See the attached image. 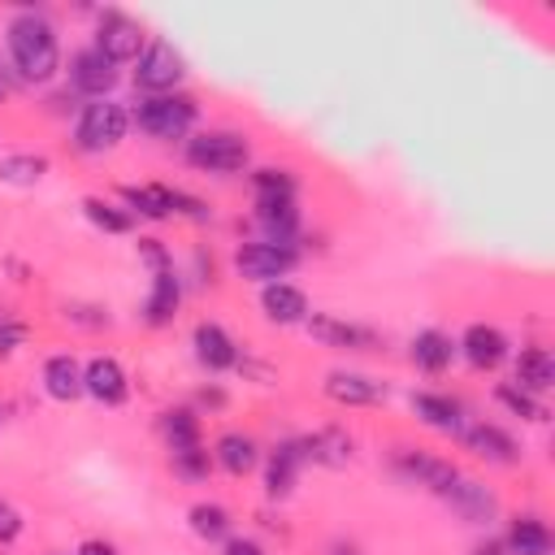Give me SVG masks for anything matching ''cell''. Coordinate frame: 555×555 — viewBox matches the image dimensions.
<instances>
[{"mask_svg": "<svg viewBox=\"0 0 555 555\" xmlns=\"http://www.w3.org/2000/svg\"><path fill=\"white\" fill-rule=\"evenodd\" d=\"M182 74H186V65H182V52H178L173 43H165V39L143 43L139 61H134V82H139L143 91L169 95V91L182 82Z\"/></svg>", "mask_w": 555, "mask_h": 555, "instance_id": "cell-5", "label": "cell"}, {"mask_svg": "<svg viewBox=\"0 0 555 555\" xmlns=\"http://www.w3.org/2000/svg\"><path fill=\"white\" fill-rule=\"evenodd\" d=\"M139 251H143V260H147L152 269H169V256H165V247H160L156 238H139Z\"/></svg>", "mask_w": 555, "mask_h": 555, "instance_id": "cell-39", "label": "cell"}, {"mask_svg": "<svg viewBox=\"0 0 555 555\" xmlns=\"http://www.w3.org/2000/svg\"><path fill=\"white\" fill-rule=\"evenodd\" d=\"M460 351H464V360H468L473 369H499V364L507 360V338H503V330L477 321V325L464 330Z\"/></svg>", "mask_w": 555, "mask_h": 555, "instance_id": "cell-12", "label": "cell"}, {"mask_svg": "<svg viewBox=\"0 0 555 555\" xmlns=\"http://www.w3.org/2000/svg\"><path fill=\"white\" fill-rule=\"evenodd\" d=\"M412 412H416L429 429H442V434H460V429H464V412H460V403L447 399V395L416 390V395H412Z\"/></svg>", "mask_w": 555, "mask_h": 555, "instance_id": "cell-19", "label": "cell"}, {"mask_svg": "<svg viewBox=\"0 0 555 555\" xmlns=\"http://www.w3.org/2000/svg\"><path fill=\"white\" fill-rule=\"evenodd\" d=\"M169 212H182V217L208 221V208H204L195 195H186V191H173V186H169Z\"/></svg>", "mask_w": 555, "mask_h": 555, "instance_id": "cell-36", "label": "cell"}, {"mask_svg": "<svg viewBox=\"0 0 555 555\" xmlns=\"http://www.w3.org/2000/svg\"><path fill=\"white\" fill-rule=\"evenodd\" d=\"M494 399H499L503 408H512L516 416H525V421H542V403H538L533 395L516 390V386H499V390H494Z\"/></svg>", "mask_w": 555, "mask_h": 555, "instance_id": "cell-34", "label": "cell"}, {"mask_svg": "<svg viewBox=\"0 0 555 555\" xmlns=\"http://www.w3.org/2000/svg\"><path fill=\"white\" fill-rule=\"evenodd\" d=\"M304 455H299V442H282L278 451H269V464H264V490L273 499H286L291 486H295V473H299Z\"/></svg>", "mask_w": 555, "mask_h": 555, "instance_id": "cell-24", "label": "cell"}, {"mask_svg": "<svg viewBox=\"0 0 555 555\" xmlns=\"http://www.w3.org/2000/svg\"><path fill=\"white\" fill-rule=\"evenodd\" d=\"M43 390H48L52 399H61V403H74L78 395H87V390H82V369H78V360H74V356H52V360L43 364Z\"/></svg>", "mask_w": 555, "mask_h": 555, "instance_id": "cell-23", "label": "cell"}, {"mask_svg": "<svg viewBox=\"0 0 555 555\" xmlns=\"http://www.w3.org/2000/svg\"><path fill=\"white\" fill-rule=\"evenodd\" d=\"M225 555H264V551H260V542H251V538H230V542H225Z\"/></svg>", "mask_w": 555, "mask_h": 555, "instance_id": "cell-40", "label": "cell"}, {"mask_svg": "<svg viewBox=\"0 0 555 555\" xmlns=\"http://www.w3.org/2000/svg\"><path fill=\"white\" fill-rule=\"evenodd\" d=\"M126 126H130V113L117 100H91L74 126V139L82 152H108L126 139Z\"/></svg>", "mask_w": 555, "mask_h": 555, "instance_id": "cell-3", "label": "cell"}, {"mask_svg": "<svg viewBox=\"0 0 555 555\" xmlns=\"http://www.w3.org/2000/svg\"><path fill=\"white\" fill-rule=\"evenodd\" d=\"M69 82L95 100H108V91L117 87V65L100 52V48H82L74 61H69Z\"/></svg>", "mask_w": 555, "mask_h": 555, "instance_id": "cell-10", "label": "cell"}, {"mask_svg": "<svg viewBox=\"0 0 555 555\" xmlns=\"http://www.w3.org/2000/svg\"><path fill=\"white\" fill-rule=\"evenodd\" d=\"M451 356H455V343H451L442 330H421V334L412 338V360H416V369H425V373H442V369L451 364Z\"/></svg>", "mask_w": 555, "mask_h": 555, "instance_id": "cell-27", "label": "cell"}, {"mask_svg": "<svg viewBox=\"0 0 555 555\" xmlns=\"http://www.w3.org/2000/svg\"><path fill=\"white\" fill-rule=\"evenodd\" d=\"M4 48H9V61L13 69L26 78V82H48L61 65V39H56V26L35 13V9H22L17 17H9L4 26Z\"/></svg>", "mask_w": 555, "mask_h": 555, "instance_id": "cell-1", "label": "cell"}, {"mask_svg": "<svg viewBox=\"0 0 555 555\" xmlns=\"http://www.w3.org/2000/svg\"><path fill=\"white\" fill-rule=\"evenodd\" d=\"M299 455L304 460H317L325 468H343L351 460V438L343 429H317V434H308L299 442Z\"/></svg>", "mask_w": 555, "mask_h": 555, "instance_id": "cell-21", "label": "cell"}, {"mask_svg": "<svg viewBox=\"0 0 555 555\" xmlns=\"http://www.w3.org/2000/svg\"><path fill=\"white\" fill-rule=\"evenodd\" d=\"M95 48H100L113 65L139 61V52H143V26H139L134 17H126V13H104L100 26H95Z\"/></svg>", "mask_w": 555, "mask_h": 555, "instance_id": "cell-7", "label": "cell"}, {"mask_svg": "<svg viewBox=\"0 0 555 555\" xmlns=\"http://www.w3.org/2000/svg\"><path fill=\"white\" fill-rule=\"evenodd\" d=\"M251 186H256V199H295V178L286 169H256Z\"/></svg>", "mask_w": 555, "mask_h": 555, "instance_id": "cell-33", "label": "cell"}, {"mask_svg": "<svg viewBox=\"0 0 555 555\" xmlns=\"http://www.w3.org/2000/svg\"><path fill=\"white\" fill-rule=\"evenodd\" d=\"M473 555H507V546L503 542H481V546H473Z\"/></svg>", "mask_w": 555, "mask_h": 555, "instance_id": "cell-42", "label": "cell"}, {"mask_svg": "<svg viewBox=\"0 0 555 555\" xmlns=\"http://www.w3.org/2000/svg\"><path fill=\"white\" fill-rule=\"evenodd\" d=\"M507 555H551V529L538 516H516L507 525Z\"/></svg>", "mask_w": 555, "mask_h": 555, "instance_id": "cell-25", "label": "cell"}, {"mask_svg": "<svg viewBox=\"0 0 555 555\" xmlns=\"http://www.w3.org/2000/svg\"><path fill=\"white\" fill-rule=\"evenodd\" d=\"M325 395H330L334 403H347V408H369V403H382V399H386V386L373 382V377H364V373H343V369H334V373L325 377Z\"/></svg>", "mask_w": 555, "mask_h": 555, "instance_id": "cell-13", "label": "cell"}, {"mask_svg": "<svg viewBox=\"0 0 555 555\" xmlns=\"http://www.w3.org/2000/svg\"><path fill=\"white\" fill-rule=\"evenodd\" d=\"M82 212H87V221H91L95 230H104V234H130V212H121L117 204H108V199H100V195H87V199H82Z\"/></svg>", "mask_w": 555, "mask_h": 555, "instance_id": "cell-28", "label": "cell"}, {"mask_svg": "<svg viewBox=\"0 0 555 555\" xmlns=\"http://www.w3.org/2000/svg\"><path fill=\"white\" fill-rule=\"evenodd\" d=\"M191 529L204 542H221V538H230V512L217 507V503H195L191 507Z\"/></svg>", "mask_w": 555, "mask_h": 555, "instance_id": "cell-31", "label": "cell"}, {"mask_svg": "<svg viewBox=\"0 0 555 555\" xmlns=\"http://www.w3.org/2000/svg\"><path fill=\"white\" fill-rule=\"evenodd\" d=\"M165 438H169V447L173 451H186V447H199V416L195 412H186V408H173V412H165Z\"/></svg>", "mask_w": 555, "mask_h": 555, "instance_id": "cell-30", "label": "cell"}, {"mask_svg": "<svg viewBox=\"0 0 555 555\" xmlns=\"http://www.w3.org/2000/svg\"><path fill=\"white\" fill-rule=\"evenodd\" d=\"M256 221L264 230V243L291 247V238L299 230V208H295V199H256Z\"/></svg>", "mask_w": 555, "mask_h": 555, "instance_id": "cell-17", "label": "cell"}, {"mask_svg": "<svg viewBox=\"0 0 555 555\" xmlns=\"http://www.w3.org/2000/svg\"><path fill=\"white\" fill-rule=\"evenodd\" d=\"M186 160L195 169H204V173H234V169H243L251 160V147L234 130H208V134H195L186 143Z\"/></svg>", "mask_w": 555, "mask_h": 555, "instance_id": "cell-4", "label": "cell"}, {"mask_svg": "<svg viewBox=\"0 0 555 555\" xmlns=\"http://www.w3.org/2000/svg\"><path fill=\"white\" fill-rule=\"evenodd\" d=\"M43 173H48V156L22 152V156H4V160H0V178H4V182H17V186L39 182Z\"/></svg>", "mask_w": 555, "mask_h": 555, "instance_id": "cell-32", "label": "cell"}, {"mask_svg": "<svg viewBox=\"0 0 555 555\" xmlns=\"http://www.w3.org/2000/svg\"><path fill=\"white\" fill-rule=\"evenodd\" d=\"M460 434H464V442H468L481 460H490V464H516V455H520L516 442H512L499 425H486V421H481V425H468V429H460Z\"/></svg>", "mask_w": 555, "mask_h": 555, "instance_id": "cell-20", "label": "cell"}, {"mask_svg": "<svg viewBox=\"0 0 555 555\" xmlns=\"http://www.w3.org/2000/svg\"><path fill=\"white\" fill-rule=\"evenodd\" d=\"M308 334L325 347H347V351H373L377 347V334L369 325H356V321H343L334 312H312L308 321Z\"/></svg>", "mask_w": 555, "mask_h": 555, "instance_id": "cell-8", "label": "cell"}, {"mask_svg": "<svg viewBox=\"0 0 555 555\" xmlns=\"http://www.w3.org/2000/svg\"><path fill=\"white\" fill-rule=\"evenodd\" d=\"M442 499H447V503H451V512H455V516H464L468 525H486V520L494 516V507H499V503H494V494H490L481 481H468V477H455V486H451Z\"/></svg>", "mask_w": 555, "mask_h": 555, "instance_id": "cell-16", "label": "cell"}, {"mask_svg": "<svg viewBox=\"0 0 555 555\" xmlns=\"http://www.w3.org/2000/svg\"><path fill=\"white\" fill-rule=\"evenodd\" d=\"M78 555H117V546L104 542V538H87V542L78 546Z\"/></svg>", "mask_w": 555, "mask_h": 555, "instance_id": "cell-41", "label": "cell"}, {"mask_svg": "<svg viewBox=\"0 0 555 555\" xmlns=\"http://www.w3.org/2000/svg\"><path fill=\"white\" fill-rule=\"evenodd\" d=\"M22 538V512L9 503V499H0V542L9 546V542H17Z\"/></svg>", "mask_w": 555, "mask_h": 555, "instance_id": "cell-37", "label": "cell"}, {"mask_svg": "<svg viewBox=\"0 0 555 555\" xmlns=\"http://www.w3.org/2000/svg\"><path fill=\"white\" fill-rule=\"evenodd\" d=\"M299 264V251L295 247H278V243H243L234 251V269L247 278V282H282L291 269Z\"/></svg>", "mask_w": 555, "mask_h": 555, "instance_id": "cell-6", "label": "cell"}, {"mask_svg": "<svg viewBox=\"0 0 555 555\" xmlns=\"http://www.w3.org/2000/svg\"><path fill=\"white\" fill-rule=\"evenodd\" d=\"M4 91H9V82H4V69H0V100H4Z\"/></svg>", "mask_w": 555, "mask_h": 555, "instance_id": "cell-43", "label": "cell"}, {"mask_svg": "<svg viewBox=\"0 0 555 555\" xmlns=\"http://www.w3.org/2000/svg\"><path fill=\"white\" fill-rule=\"evenodd\" d=\"M173 464H178V473H182V477L199 481V477L208 473V451H204V447H186V451H173Z\"/></svg>", "mask_w": 555, "mask_h": 555, "instance_id": "cell-35", "label": "cell"}, {"mask_svg": "<svg viewBox=\"0 0 555 555\" xmlns=\"http://www.w3.org/2000/svg\"><path fill=\"white\" fill-rule=\"evenodd\" d=\"M26 334H30V330H26L22 321L0 325V356H4V351H13V347H22V343H26Z\"/></svg>", "mask_w": 555, "mask_h": 555, "instance_id": "cell-38", "label": "cell"}, {"mask_svg": "<svg viewBox=\"0 0 555 555\" xmlns=\"http://www.w3.org/2000/svg\"><path fill=\"white\" fill-rule=\"evenodd\" d=\"M212 455H217V464H221L225 473H234V477H243V473H251V468L260 464V447H256L247 434H221Z\"/></svg>", "mask_w": 555, "mask_h": 555, "instance_id": "cell-26", "label": "cell"}, {"mask_svg": "<svg viewBox=\"0 0 555 555\" xmlns=\"http://www.w3.org/2000/svg\"><path fill=\"white\" fill-rule=\"evenodd\" d=\"M551 382H555V360H551V351H546V347H525V351L516 356V390L538 395V390H546Z\"/></svg>", "mask_w": 555, "mask_h": 555, "instance_id": "cell-22", "label": "cell"}, {"mask_svg": "<svg viewBox=\"0 0 555 555\" xmlns=\"http://www.w3.org/2000/svg\"><path fill=\"white\" fill-rule=\"evenodd\" d=\"M260 308H264V317L278 321V325H299V321H308V295H304L299 286H291V282H269V286L260 291Z\"/></svg>", "mask_w": 555, "mask_h": 555, "instance_id": "cell-14", "label": "cell"}, {"mask_svg": "<svg viewBox=\"0 0 555 555\" xmlns=\"http://www.w3.org/2000/svg\"><path fill=\"white\" fill-rule=\"evenodd\" d=\"M195 356H199V364H204L208 373H221V369H234V364H238L234 338H230L221 325H212V321H199V325H195Z\"/></svg>", "mask_w": 555, "mask_h": 555, "instance_id": "cell-15", "label": "cell"}, {"mask_svg": "<svg viewBox=\"0 0 555 555\" xmlns=\"http://www.w3.org/2000/svg\"><path fill=\"white\" fill-rule=\"evenodd\" d=\"M178 304H182V282L173 278V269H156L152 273V295L143 304L147 325H169L173 312H178Z\"/></svg>", "mask_w": 555, "mask_h": 555, "instance_id": "cell-18", "label": "cell"}, {"mask_svg": "<svg viewBox=\"0 0 555 555\" xmlns=\"http://www.w3.org/2000/svg\"><path fill=\"white\" fill-rule=\"evenodd\" d=\"M82 390H87L91 399H100L104 408H121L126 395H130V382H126V369H121L113 356H95V360H87V369H82Z\"/></svg>", "mask_w": 555, "mask_h": 555, "instance_id": "cell-9", "label": "cell"}, {"mask_svg": "<svg viewBox=\"0 0 555 555\" xmlns=\"http://www.w3.org/2000/svg\"><path fill=\"white\" fill-rule=\"evenodd\" d=\"M395 468H399L403 477H412L416 486L434 490V494H447V490L455 486V477H460L455 464H447V460H438V455H425V451H399V455H395Z\"/></svg>", "mask_w": 555, "mask_h": 555, "instance_id": "cell-11", "label": "cell"}, {"mask_svg": "<svg viewBox=\"0 0 555 555\" xmlns=\"http://www.w3.org/2000/svg\"><path fill=\"white\" fill-rule=\"evenodd\" d=\"M121 199L134 204V212H143V217H152V221L173 217V212H169V186H126Z\"/></svg>", "mask_w": 555, "mask_h": 555, "instance_id": "cell-29", "label": "cell"}, {"mask_svg": "<svg viewBox=\"0 0 555 555\" xmlns=\"http://www.w3.org/2000/svg\"><path fill=\"white\" fill-rule=\"evenodd\" d=\"M130 121L152 139H182L195 126V100L191 95H147L130 113Z\"/></svg>", "mask_w": 555, "mask_h": 555, "instance_id": "cell-2", "label": "cell"}]
</instances>
